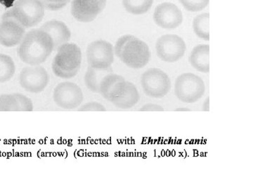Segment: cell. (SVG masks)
I'll list each match as a JSON object with an SVG mask.
<instances>
[{
  "label": "cell",
  "instance_id": "1",
  "mask_svg": "<svg viewBox=\"0 0 253 189\" xmlns=\"http://www.w3.org/2000/svg\"><path fill=\"white\" fill-rule=\"evenodd\" d=\"M18 48V56L28 65H41L45 62L54 49L52 39L42 29L26 33Z\"/></svg>",
  "mask_w": 253,
  "mask_h": 189
},
{
  "label": "cell",
  "instance_id": "2",
  "mask_svg": "<svg viewBox=\"0 0 253 189\" xmlns=\"http://www.w3.org/2000/svg\"><path fill=\"white\" fill-rule=\"evenodd\" d=\"M114 54L131 69H141L149 63L151 51L146 42L132 34H125L116 41Z\"/></svg>",
  "mask_w": 253,
  "mask_h": 189
},
{
  "label": "cell",
  "instance_id": "3",
  "mask_svg": "<svg viewBox=\"0 0 253 189\" xmlns=\"http://www.w3.org/2000/svg\"><path fill=\"white\" fill-rule=\"evenodd\" d=\"M82 51L76 44L66 43L57 49L51 67L56 77L71 79L77 75L81 69Z\"/></svg>",
  "mask_w": 253,
  "mask_h": 189
},
{
  "label": "cell",
  "instance_id": "4",
  "mask_svg": "<svg viewBox=\"0 0 253 189\" xmlns=\"http://www.w3.org/2000/svg\"><path fill=\"white\" fill-rule=\"evenodd\" d=\"M7 12L23 27L29 28L42 21L45 8L41 0H16Z\"/></svg>",
  "mask_w": 253,
  "mask_h": 189
},
{
  "label": "cell",
  "instance_id": "5",
  "mask_svg": "<svg viewBox=\"0 0 253 189\" xmlns=\"http://www.w3.org/2000/svg\"><path fill=\"white\" fill-rule=\"evenodd\" d=\"M206 91L204 80L193 73H184L176 78L174 94L176 97L184 102L191 104L197 102Z\"/></svg>",
  "mask_w": 253,
  "mask_h": 189
},
{
  "label": "cell",
  "instance_id": "6",
  "mask_svg": "<svg viewBox=\"0 0 253 189\" xmlns=\"http://www.w3.org/2000/svg\"><path fill=\"white\" fill-rule=\"evenodd\" d=\"M141 84L144 94L153 98H163L169 94L172 87L169 76L158 68L145 71L141 75Z\"/></svg>",
  "mask_w": 253,
  "mask_h": 189
},
{
  "label": "cell",
  "instance_id": "7",
  "mask_svg": "<svg viewBox=\"0 0 253 189\" xmlns=\"http://www.w3.org/2000/svg\"><path fill=\"white\" fill-rule=\"evenodd\" d=\"M186 50L185 41L176 34H165L156 41V54L163 62H177L182 59Z\"/></svg>",
  "mask_w": 253,
  "mask_h": 189
},
{
  "label": "cell",
  "instance_id": "8",
  "mask_svg": "<svg viewBox=\"0 0 253 189\" xmlns=\"http://www.w3.org/2000/svg\"><path fill=\"white\" fill-rule=\"evenodd\" d=\"M114 47L106 40L92 41L86 49V59L89 66L95 69H106L114 62Z\"/></svg>",
  "mask_w": 253,
  "mask_h": 189
},
{
  "label": "cell",
  "instance_id": "9",
  "mask_svg": "<svg viewBox=\"0 0 253 189\" xmlns=\"http://www.w3.org/2000/svg\"><path fill=\"white\" fill-rule=\"evenodd\" d=\"M53 99L58 107L65 109H77L84 99V94L79 86L66 81L54 88Z\"/></svg>",
  "mask_w": 253,
  "mask_h": 189
},
{
  "label": "cell",
  "instance_id": "10",
  "mask_svg": "<svg viewBox=\"0 0 253 189\" xmlns=\"http://www.w3.org/2000/svg\"><path fill=\"white\" fill-rule=\"evenodd\" d=\"M49 81L47 71L41 65H30L23 68L20 73V85L32 94H40L45 90Z\"/></svg>",
  "mask_w": 253,
  "mask_h": 189
},
{
  "label": "cell",
  "instance_id": "11",
  "mask_svg": "<svg viewBox=\"0 0 253 189\" xmlns=\"http://www.w3.org/2000/svg\"><path fill=\"white\" fill-rule=\"evenodd\" d=\"M139 99L140 95L135 85L124 79L116 84L108 100L118 108L127 109L134 107Z\"/></svg>",
  "mask_w": 253,
  "mask_h": 189
},
{
  "label": "cell",
  "instance_id": "12",
  "mask_svg": "<svg viewBox=\"0 0 253 189\" xmlns=\"http://www.w3.org/2000/svg\"><path fill=\"white\" fill-rule=\"evenodd\" d=\"M26 34V28L11 17L6 11L0 23V44L4 47H14L21 44Z\"/></svg>",
  "mask_w": 253,
  "mask_h": 189
},
{
  "label": "cell",
  "instance_id": "13",
  "mask_svg": "<svg viewBox=\"0 0 253 189\" xmlns=\"http://www.w3.org/2000/svg\"><path fill=\"white\" fill-rule=\"evenodd\" d=\"M154 21L158 27L163 29H176L183 22L182 12L173 3H162L155 9Z\"/></svg>",
  "mask_w": 253,
  "mask_h": 189
},
{
  "label": "cell",
  "instance_id": "14",
  "mask_svg": "<svg viewBox=\"0 0 253 189\" xmlns=\"http://www.w3.org/2000/svg\"><path fill=\"white\" fill-rule=\"evenodd\" d=\"M107 0H73L71 14L81 23L94 21L105 9Z\"/></svg>",
  "mask_w": 253,
  "mask_h": 189
},
{
  "label": "cell",
  "instance_id": "15",
  "mask_svg": "<svg viewBox=\"0 0 253 189\" xmlns=\"http://www.w3.org/2000/svg\"><path fill=\"white\" fill-rule=\"evenodd\" d=\"M41 29L47 33L51 38L55 50L69 42L71 39V32L62 21L56 20L47 21L42 26Z\"/></svg>",
  "mask_w": 253,
  "mask_h": 189
},
{
  "label": "cell",
  "instance_id": "16",
  "mask_svg": "<svg viewBox=\"0 0 253 189\" xmlns=\"http://www.w3.org/2000/svg\"><path fill=\"white\" fill-rule=\"evenodd\" d=\"M191 65L199 72H210V46L199 44L195 46L189 58Z\"/></svg>",
  "mask_w": 253,
  "mask_h": 189
},
{
  "label": "cell",
  "instance_id": "17",
  "mask_svg": "<svg viewBox=\"0 0 253 189\" xmlns=\"http://www.w3.org/2000/svg\"><path fill=\"white\" fill-rule=\"evenodd\" d=\"M113 72L112 68L106 69H95L89 66L84 74V81L89 91L96 94H99V87L101 81L110 73Z\"/></svg>",
  "mask_w": 253,
  "mask_h": 189
},
{
  "label": "cell",
  "instance_id": "18",
  "mask_svg": "<svg viewBox=\"0 0 253 189\" xmlns=\"http://www.w3.org/2000/svg\"><path fill=\"white\" fill-rule=\"evenodd\" d=\"M193 30L196 35L205 41L210 40V14L199 15L193 21Z\"/></svg>",
  "mask_w": 253,
  "mask_h": 189
},
{
  "label": "cell",
  "instance_id": "19",
  "mask_svg": "<svg viewBox=\"0 0 253 189\" xmlns=\"http://www.w3.org/2000/svg\"><path fill=\"white\" fill-rule=\"evenodd\" d=\"M154 0H123V6L129 14L142 15L152 7Z\"/></svg>",
  "mask_w": 253,
  "mask_h": 189
},
{
  "label": "cell",
  "instance_id": "20",
  "mask_svg": "<svg viewBox=\"0 0 253 189\" xmlns=\"http://www.w3.org/2000/svg\"><path fill=\"white\" fill-rule=\"evenodd\" d=\"M16 65L7 55L0 54V83L7 82L14 77Z\"/></svg>",
  "mask_w": 253,
  "mask_h": 189
},
{
  "label": "cell",
  "instance_id": "21",
  "mask_svg": "<svg viewBox=\"0 0 253 189\" xmlns=\"http://www.w3.org/2000/svg\"><path fill=\"white\" fill-rule=\"evenodd\" d=\"M125 78L121 75H118L114 73H110L107 74L101 81L99 87V94L102 95L105 99H109L110 94L114 89L115 86L120 81L123 80Z\"/></svg>",
  "mask_w": 253,
  "mask_h": 189
},
{
  "label": "cell",
  "instance_id": "22",
  "mask_svg": "<svg viewBox=\"0 0 253 189\" xmlns=\"http://www.w3.org/2000/svg\"><path fill=\"white\" fill-rule=\"evenodd\" d=\"M0 112H20L19 104L14 94L0 95Z\"/></svg>",
  "mask_w": 253,
  "mask_h": 189
},
{
  "label": "cell",
  "instance_id": "23",
  "mask_svg": "<svg viewBox=\"0 0 253 189\" xmlns=\"http://www.w3.org/2000/svg\"><path fill=\"white\" fill-rule=\"evenodd\" d=\"M184 9L191 12L202 11L209 4L210 0H179Z\"/></svg>",
  "mask_w": 253,
  "mask_h": 189
},
{
  "label": "cell",
  "instance_id": "24",
  "mask_svg": "<svg viewBox=\"0 0 253 189\" xmlns=\"http://www.w3.org/2000/svg\"><path fill=\"white\" fill-rule=\"evenodd\" d=\"M19 104L20 112H33V103L31 99L21 94H14Z\"/></svg>",
  "mask_w": 253,
  "mask_h": 189
},
{
  "label": "cell",
  "instance_id": "25",
  "mask_svg": "<svg viewBox=\"0 0 253 189\" xmlns=\"http://www.w3.org/2000/svg\"><path fill=\"white\" fill-rule=\"evenodd\" d=\"M44 8L51 11L62 9L69 2L70 0H41Z\"/></svg>",
  "mask_w": 253,
  "mask_h": 189
},
{
  "label": "cell",
  "instance_id": "26",
  "mask_svg": "<svg viewBox=\"0 0 253 189\" xmlns=\"http://www.w3.org/2000/svg\"><path fill=\"white\" fill-rule=\"evenodd\" d=\"M78 111L79 112H106V109L99 102H90L80 106Z\"/></svg>",
  "mask_w": 253,
  "mask_h": 189
},
{
  "label": "cell",
  "instance_id": "27",
  "mask_svg": "<svg viewBox=\"0 0 253 189\" xmlns=\"http://www.w3.org/2000/svg\"><path fill=\"white\" fill-rule=\"evenodd\" d=\"M139 111L140 112H163L164 109L159 104L149 103L145 104L139 109Z\"/></svg>",
  "mask_w": 253,
  "mask_h": 189
},
{
  "label": "cell",
  "instance_id": "28",
  "mask_svg": "<svg viewBox=\"0 0 253 189\" xmlns=\"http://www.w3.org/2000/svg\"><path fill=\"white\" fill-rule=\"evenodd\" d=\"M16 0H0V4L6 8H11Z\"/></svg>",
  "mask_w": 253,
  "mask_h": 189
},
{
  "label": "cell",
  "instance_id": "29",
  "mask_svg": "<svg viewBox=\"0 0 253 189\" xmlns=\"http://www.w3.org/2000/svg\"><path fill=\"white\" fill-rule=\"evenodd\" d=\"M203 111L204 112H209L210 111V98L208 97L205 100L204 104H203Z\"/></svg>",
  "mask_w": 253,
  "mask_h": 189
},
{
  "label": "cell",
  "instance_id": "30",
  "mask_svg": "<svg viewBox=\"0 0 253 189\" xmlns=\"http://www.w3.org/2000/svg\"><path fill=\"white\" fill-rule=\"evenodd\" d=\"M175 112H191V109L189 108H177L174 109Z\"/></svg>",
  "mask_w": 253,
  "mask_h": 189
}]
</instances>
